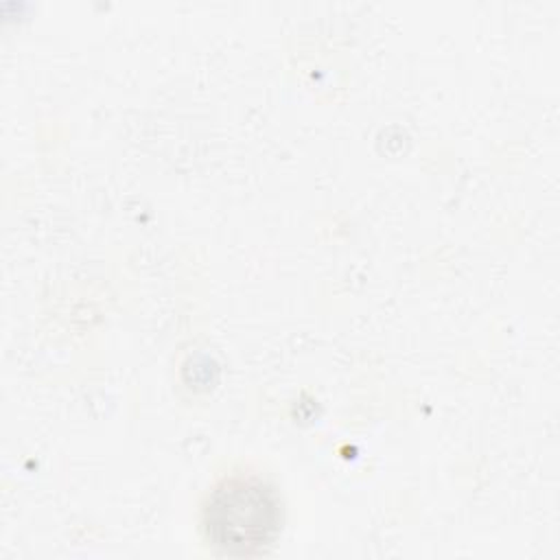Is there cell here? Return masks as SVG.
Returning <instances> with one entry per match:
<instances>
[{
	"mask_svg": "<svg viewBox=\"0 0 560 560\" xmlns=\"http://www.w3.org/2000/svg\"><path fill=\"white\" fill-rule=\"evenodd\" d=\"M282 529L278 490L256 475L221 479L203 501L201 532L212 549L228 556L267 551Z\"/></svg>",
	"mask_w": 560,
	"mask_h": 560,
	"instance_id": "1",
	"label": "cell"
}]
</instances>
